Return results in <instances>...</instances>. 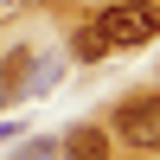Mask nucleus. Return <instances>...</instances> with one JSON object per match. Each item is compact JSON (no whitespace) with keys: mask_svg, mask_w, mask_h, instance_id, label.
I'll return each mask as SVG.
<instances>
[{"mask_svg":"<svg viewBox=\"0 0 160 160\" xmlns=\"http://www.w3.org/2000/svg\"><path fill=\"white\" fill-rule=\"evenodd\" d=\"M154 32H160L154 13H141V7H109L102 19H90V32L77 38V51H83V58H109V51L141 45V38H154Z\"/></svg>","mask_w":160,"mask_h":160,"instance_id":"1","label":"nucleus"},{"mask_svg":"<svg viewBox=\"0 0 160 160\" xmlns=\"http://www.w3.org/2000/svg\"><path fill=\"white\" fill-rule=\"evenodd\" d=\"M109 128L122 141H135L141 154H160V96H122L109 115Z\"/></svg>","mask_w":160,"mask_h":160,"instance_id":"2","label":"nucleus"},{"mask_svg":"<svg viewBox=\"0 0 160 160\" xmlns=\"http://www.w3.org/2000/svg\"><path fill=\"white\" fill-rule=\"evenodd\" d=\"M64 160H109V135H102L96 122H77L71 135H64Z\"/></svg>","mask_w":160,"mask_h":160,"instance_id":"3","label":"nucleus"},{"mask_svg":"<svg viewBox=\"0 0 160 160\" xmlns=\"http://www.w3.org/2000/svg\"><path fill=\"white\" fill-rule=\"evenodd\" d=\"M32 64V51H7V64H0V96H13L19 90V71Z\"/></svg>","mask_w":160,"mask_h":160,"instance_id":"4","label":"nucleus"},{"mask_svg":"<svg viewBox=\"0 0 160 160\" xmlns=\"http://www.w3.org/2000/svg\"><path fill=\"white\" fill-rule=\"evenodd\" d=\"M19 160H58V154H51V148H38V141H32V148H26Z\"/></svg>","mask_w":160,"mask_h":160,"instance_id":"5","label":"nucleus"}]
</instances>
